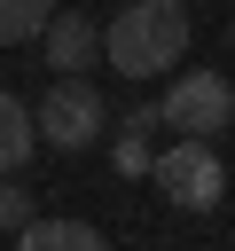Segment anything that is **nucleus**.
<instances>
[{
  "instance_id": "obj_1",
  "label": "nucleus",
  "mask_w": 235,
  "mask_h": 251,
  "mask_svg": "<svg viewBox=\"0 0 235 251\" xmlns=\"http://www.w3.org/2000/svg\"><path fill=\"white\" fill-rule=\"evenodd\" d=\"M188 55V8L180 0H125L102 31V63L118 78H157Z\"/></svg>"
},
{
  "instance_id": "obj_7",
  "label": "nucleus",
  "mask_w": 235,
  "mask_h": 251,
  "mask_svg": "<svg viewBox=\"0 0 235 251\" xmlns=\"http://www.w3.org/2000/svg\"><path fill=\"white\" fill-rule=\"evenodd\" d=\"M31 126H39V118H31V110L0 86V173H16V165L31 157Z\"/></svg>"
},
{
  "instance_id": "obj_6",
  "label": "nucleus",
  "mask_w": 235,
  "mask_h": 251,
  "mask_svg": "<svg viewBox=\"0 0 235 251\" xmlns=\"http://www.w3.org/2000/svg\"><path fill=\"white\" fill-rule=\"evenodd\" d=\"M16 251H110V243H102L94 220H24Z\"/></svg>"
},
{
  "instance_id": "obj_10",
  "label": "nucleus",
  "mask_w": 235,
  "mask_h": 251,
  "mask_svg": "<svg viewBox=\"0 0 235 251\" xmlns=\"http://www.w3.org/2000/svg\"><path fill=\"white\" fill-rule=\"evenodd\" d=\"M227 39H235V31H227Z\"/></svg>"
},
{
  "instance_id": "obj_9",
  "label": "nucleus",
  "mask_w": 235,
  "mask_h": 251,
  "mask_svg": "<svg viewBox=\"0 0 235 251\" xmlns=\"http://www.w3.org/2000/svg\"><path fill=\"white\" fill-rule=\"evenodd\" d=\"M24 220H31V196L16 180H0V227H24Z\"/></svg>"
},
{
  "instance_id": "obj_8",
  "label": "nucleus",
  "mask_w": 235,
  "mask_h": 251,
  "mask_svg": "<svg viewBox=\"0 0 235 251\" xmlns=\"http://www.w3.org/2000/svg\"><path fill=\"white\" fill-rule=\"evenodd\" d=\"M55 24V0H0V47H24Z\"/></svg>"
},
{
  "instance_id": "obj_4",
  "label": "nucleus",
  "mask_w": 235,
  "mask_h": 251,
  "mask_svg": "<svg viewBox=\"0 0 235 251\" xmlns=\"http://www.w3.org/2000/svg\"><path fill=\"white\" fill-rule=\"evenodd\" d=\"M157 118L172 126V133H227V118H235V86L219 78V71H188V78H172L164 86V102H157Z\"/></svg>"
},
{
  "instance_id": "obj_2",
  "label": "nucleus",
  "mask_w": 235,
  "mask_h": 251,
  "mask_svg": "<svg viewBox=\"0 0 235 251\" xmlns=\"http://www.w3.org/2000/svg\"><path fill=\"white\" fill-rule=\"evenodd\" d=\"M157 188H164L180 212H212V204L227 196V165H219V149H212L204 133H180V141L157 157Z\"/></svg>"
},
{
  "instance_id": "obj_3",
  "label": "nucleus",
  "mask_w": 235,
  "mask_h": 251,
  "mask_svg": "<svg viewBox=\"0 0 235 251\" xmlns=\"http://www.w3.org/2000/svg\"><path fill=\"white\" fill-rule=\"evenodd\" d=\"M102 94H94V78L86 71H63L47 94H39V141H55V149H86L94 133H102Z\"/></svg>"
},
{
  "instance_id": "obj_5",
  "label": "nucleus",
  "mask_w": 235,
  "mask_h": 251,
  "mask_svg": "<svg viewBox=\"0 0 235 251\" xmlns=\"http://www.w3.org/2000/svg\"><path fill=\"white\" fill-rule=\"evenodd\" d=\"M39 39H47V71H94V55H102V31L70 8H55V24Z\"/></svg>"
}]
</instances>
